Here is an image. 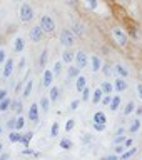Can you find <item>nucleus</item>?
<instances>
[{"mask_svg": "<svg viewBox=\"0 0 142 160\" xmlns=\"http://www.w3.org/2000/svg\"><path fill=\"white\" fill-rule=\"evenodd\" d=\"M59 42L64 48H70L75 43V33L70 28H64L59 35Z\"/></svg>", "mask_w": 142, "mask_h": 160, "instance_id": "f257e3e1", "label": "nucleus"}, {"mask_svg": "<svg viewBox=\"0 0 142 160\" xmlns=\"http://www.w3.org/2000/svg\"><path fill=\"white\" fill-rule=\"evenodd\" d=\"M18 17H20V22H24V23H29V22H32V18L35 17V12H34L32 5H30V3H27V2H24L22 5H20Z\"/></svg>", "mask_w": 142, "mask_h": 160, "instance_id": "f03ea898", "label": "nucleus"}, {"mask_svg": "<svg viewBox=\"0 0 142 160\" xmlns=\"http://www.w3.org/2000/svg\"><path fill=\"white\" fill-rule=\"evenodd\" d=\"M112 40L119 45V47H125V45H127V42H129V35L125 33L124 28L114 27V28H112Z\"/></svg>", "mask_w": 142, "mask_h": 160, "instance_id": "7ed1b4c3", "label": "nucleus"}, {"mask_svg": "<svg viewBox=\"0 0 142 160\" xmlns=\"http://www.w3.org/2000/svg\"><path fill=\"white\" fill-rule=\"evenodd\" d=\"M40 27H42V30L45 33H52L55 28H57V25H55V20L52 15H49V13H44L42 17H40Z\"/></svg>", "mask_w": 142, "mask_h": 160, "instance_id": "20e7f679", "label": "nucleus"}, {"mask_svg": "<svg viewBox=\"0 0 142 160\" xmlns=\"http://www.w3.org/2000/svg\"><path fill=\"white\" fill-rule=\"evenodd\" d=\"M74 63L77 65V67L82 70L85 67H89V55L84 52V50H79V52H75V57H74Z\"/></svg>", "mask_w": 142, "mask_h": 160, "instance_id": "39448f33", "label": "nucleus"}, {"mask_svg": "<svg viewBox=\"0 0 142 160\" xmlns=\"http://www.w3.org/2000/svg\"><path fill=\"white\" fill-rule=\"evenodd\" d=\"M89 68L92 73H99L100 68H102V60H100V57L97 53H92L89 57Z\"/></svg>", "mask_w": 142, "mask_h": 160, "instance_id": "423d86ee", "label": "nucleus"}, {"mask_svg": "<svg viewBox=\"0 0 142 160\" xmlns=\"http://www.w3.org/2000/svg\"><path fill=\"white\" fill-rule=\"evenodd\" d=\"M54 78H55V75H54V72H52V68H47L45 67L44 68V72H42V87H45V88H49L50 85L54 83Z\"/></svg>", "mask_w": 142, "mask_h": 160, "instance_id": "0eeeda50", "label": "nucleus"}, {"mask_svg": "<svg viewBox=\"0 0 142 160\" xmlns=\"http://www.w3.org/2000/svg\"><path fill=\"white\" fill-rule=\"evenodd\" d=\"M112 83H114V92H117V93H122L129 88L127 78H124V77H115Z\"/></svg>", "mask_w": 142, "mask_h": 160, "instance_id": "6e6552de", "label": "nucleus"}, {"mask_svg": "<svg viewBox=\"0 0 142 160\" xmlns=\"http://www.w3.org/2000/svg\"><path fill=\"white\" fill-rule=\"evenodd\" d=\"M45 32L42 30V27H40V23H37V25H34L32 28H30V33H29V37H30V40H32V42H40V40H42V35H44Z\"/></svg>", "mask_w": 142, "mask_h": 160, "instance_id": "1a4fd4ad", "label": "nucleus"}, {"mask_svg": "<svg viewBox=\"0 0 142 160\" xmlns=\"http://www.w3.org/2000/svg\"><path fill=\"white\" fill-rule=\"evenodd\" d=\"M39 117H40L39 103H32L29 107V112H27V120H30V122H39Z\"/></svg>", "mask_w": 142, "mask_h": 160, "instance_id": "9d476101", "label": "nucleus"}, {"mask_svg": "<svg viewBox=\"0 0 142 160\" xmlns=\"http://www.w3.org/2000/svg\"><path fill=\"white\" fill-rule=\"evenodd\" d=\"M13 68H15V63H13V58H7L3 62V70H2V77L3 78H8L10 75L13 73Z\"/></svg>", "mask_w": 142, "mask_h": 160, "instance_id": "9b49d317", "label": "nucleus"}, {"mask_svg": "<svg viewBox=\"0 0 142 160\" xmlns=\"http://www.w3.org/2000/svg\"><path fill=\"white\" fill-rule=\"evenodd\" d=\"M74 87H75V92H82V90L87 87V77H85V75H77V77H75V80H74Z\"/></svg>", "mask_w": 142, "mask_h": 160, "instance_id": "f8f14e48", "label": "nucleus"}, {"mask_svg": "<svg viewBox=\"0 0 142 160\" xmlns=\"http://www.w3.org/2000/svg\"><path fill=\"white\" fill-rule=\"evenodd\" d=\"M12 48H13V53H22L24 48H25V38L22 35L13 38V43H12Z\"/></svg>", "mask_w": 142, "mask_h": 160, "instance_id": "ddd939ff", "label": "nucleus"}, {"mask_svg": "<svg viewBox=\"0 0 142 160\" xmlns=\"http://www.w3.org/2000/svg\"><path fill=\"white\" fill-rule=\"evenodd\" d=\"M74 57H75V52H72L70 48H64L62 53H60V60L64 62V65L74 63Z\"/></svg>", "mask_w": 142, "mask_h": 160, "instance_id": "4468645a", "label": "nucleus"}, {"mask_svg": "<svg viewBox=\"0 0 142 160\" xmlns=\"http://www.w3.org/2000/svg\"><path fill=\"white\" fill-rule=\"evenodd\" d=\"M114 72H115V75H117V77H124V78H129V75H130L129 68L125 67L124 63H115V65H114Z\"/></svg>", "mask_w": 142, "mask_h": 160, "instance_id": "2eb2a0df", "label": "nucleus"}, {"mask_svg": "<svg viewBox=\"0 0 142 160\" xmlns=\"http://www.w3.org/2000/svg\"><path fill=\"white\" fill-rule=\"evenodd\" d=\"M47 97L50 98V102H52V103H55V102H57V100H59V97H60V88L57 87V85H50V87H49V93H47Z\"/></svg>", "mask_w": 142, "mask_h": 160, "instance_id": "dca6fc26", "label": "nucleus"}, {"mask_svg": "<svg viewBox=\"0 0 142 160\" xmlns=\"http://www.w3.org/2000/svg\"><path fill=\"white\" fill-rule=\"evenodd\" d=\"M80 73V68L77 67V65H67V82H74L75 77Z\"/></svg>", "mask_w": 142, "mask_h": 160, "instance_id": "f3484780", "label": "nucleus"}, {"mask_svg": "<svg viewBox=\"0 0 142 160\" xmlns=\"http://www.w3.org/2000/svg\"><path fill=\"white\" fill-rule=\"evenodd\" d=\"M120 105H122V97H120L119 93L112 95V100H110V103H109L110 112H117V110L120 108Z\"/></svg>", "mask_w": 142, "mask_h": 160, "instance_id": "a211bd4d", "label": "nucleus"}, {"mask_svg": "<svg viewBox=\"0 0 142 160\" xmlns=\"http://www.w3.org/2000/svg\"><path fill=\"white\" fill-rule=\"evenodd\" d=\"M102 97H104L102 88L97 87V88H94V90H92V95H90V102H92L94 105H99V103H100V100H102Z\"/></svg>", "mask_w": 142, "mask_h": 160, "instance_id": "6ab92c4d", "label": "nucleus"}, {"mask_svg": "<svg viewBox=\"0 0 142 160\" xmlns=\"http://www.w3.org/2000/svg\"><path fill=\"white\" fill-rule=\"evenodd\" d=\"M127 138V135H125V128H119L117 132H115L114 138H112V143L114 145H119V143H124V140Z\"/></svg>", "mask_w": 142, "mask_h": 160, "instance_id": "aec40b11", "label": "nucleus"}, {"mask_svg": "<svg viewBox=\"0 0 142 160\" xmlns=\"http://www.w3.org/2000/svg\"><path fill=\"white\" fill-rule=\"evenodd\" d=\"M137 155V147H129V148H125L122 153L119 155V160H125V158H132Z\"/></svg>", "mask_w": 142, "mask_h": 160, "instance_id": "412c9836", "label": "nucleus"}, {"mask_svg": "<svg viewBox=\"0 0 142 160\" xmlns=\"http://www.w3.org/2000/svg\"><path fill=\"white\" fill-rule=\"evenodd\" d=\"M59 148H60V150H72V148H74V140H72V138H69V137L60 138Z\"/></svg>", "mask_w": 142, "mask_h": 160, "instance_id": "4be33fe9", "label": "nucleus"}, {"mask_svg": "<svg viewBox=\"0 0 142 160\" xmlns=\"http://www.w3.org/2000/svg\"><path fill=\"white\" fill-rule=\"evenodd\" d=\"M140 127H142V120H140L139 117H135L132 122H130L129 128H127V132H129V133H137L139 130H140Z\"/></svg>", "mask_w": 142, "mask_h": 160, "instance_id": "5701e85b", "label": "nucleus"}, {"mask_svg": "<svg viewBox=\"0 0 142 160\" xmlns=\"http://www.w3.org/2000/svg\"><path fill=\"white\" fill-rule=\"evenodd\" d=\"M32 90H34V80L32 78H27V83L24 85V88H22V97L24 98H27L32 95Z\"/></svg>", "mask_w": 142, "mask_h": 160, "instance_id": "b1692460", "label": "nucleus"}, {"mask_svg": "<svg viewBox=\"0 0 142 160\" xmlns=\"http://www.w3.org/2000/svg\"><path fill=\"white\" fill-rule=\"evenodd\" d=\"M92 122H95V123H107V115H105L102 110H97V112H94V115H92Z\"/></svg>", "mask_w": 142, "mask_h": 160, "instance_id": "393cba45", "label": "nucleus"}, {"mask_svg": "<svg viewBox=\"0 0 142 160\" xmlns=\"http://www.w3.org/2000/svg\"><path fill=\"white\" fill-rule=\"evenodd\" d=\"M135 108H137L135 102H134V100H129V102L125 103V107H124V110H122V113L125 115V117H129V115H132V113L135 112Z\"/></svg>", "mask_w": 142, "mask_h": 160, "instance_id": "a878e982", "label": "nucleus"}, {"mask_svg": "<svg viewBox=\"0 0 142 160\" xmlns=\"http://www.w3.org/2000/svg\"><path fill=\"white\" fill-rule=\"evenodd\" d=\"M99 87L102 88L104 93H114V83L110 82V80H102Z\"/></svg>", "mask_w": 142, "mask_h": 160, "instance_id": "bb28decb", "label": "nucleus"}, {"mask_svg": "<svg viewBox=\"0 0 142 160\" xmlns=\"http://www.w3.org/2000/svg\"><path fill=\"white\" fill-rule=\"evenodd\" d=\"M50 98L47 97V95H44V97H40V110H42V113H47L50 110Z\"/></svg>", "mask_w": 142, "mask_h": 160, "instance_id": "cd10ccee", "label": "nucleus"}, {"mask_svg": "<svg viewBox=\"0 0 142 160\" xmlns=\"http://www.w3.org/2000/svg\"><path fill=\"white\" fill-rule=\"evenodd\" d=\"M84 7L90 10V12H95V10L99 8V0H82Z\"/></svg>", "mask_w": 142, "mask_h": 160, "instance_id": "c85d7f7f", "label": "nucleus"}, {"mask_svg": "<svg viewBox=\"0 0 142 160\" xmlns=\"http://www.w3.org/2000/svg\"><path fill=\"white\" fill-rule=\"evenodd\" d=\"M20 137H22V133H20V130H10L8 133V142L12 143H20Z\"/></svg>", "mask_w": 142, "mask_h": 160, "instance_id": "c756f323", "label": "nucleus"}, {"mask_svg": "<svg viewBox=\"0 0 142 160\" xmlns=\"http://www.w3.org/2000/svg\"><path fill=\"white\" fill-rule=\"evenodd\" d=\"M59 133H60V123L57 122V120H54L52 125H50V132H49V135H50L52 138H55V137H59Z\"/></svg>", "mask_w": 142, "mask_h": 160, "instance_id": "7c9ffc66", "label": "nucleus"}, {"mask_svg": "<svg viewBox=\"0 0 142 160\" xmlns=\"http://www.w3.org/2000/svg\"><path fill=\"white\" fill-rule=\"evenodd\" d=\"M34 138V132H25L22 133V137H20V143L24 145V147H30V140Z\"/></svg>", "mask_w": 142, "mask_h": 160, "instance_id": "2f4dec72", "label": "nucleus"}, {"mask_svg": "<svg viewBox=\"0 0 142 160\" xmlns=\"http://www.w3.org/2000/svg\"><path fill=\"white\" fill-rule=\"evenodd\" d=\"M62 70H64V62H62V60H57V62H54L52 72H54L55 77H60V75H62Z\"/></svg>", "mask_w": 142, "mask_h": 160, "instance_id": "473e14b6", "label": "nucleus"}, {"mask_svg": "<svg viewBox=\"0 0 142 160\" xmlns=\"http://www.w3.org/2000/svg\"><path fill=\"white\" fill-rule=\"evenodd\" d=\"M47 58H49V50L44 48L42 53H40V57H39V67L45 68V65H47Z\"/></svg>", "mask_w": 142, "mask_h": 160, "instance_id": "72a5a7b5", "label": "nucleus"}, {"mask_svg": "<svg viewBox=\"0 0 142 160\" xmlns=\"http://www.w3.org/2000/svg\"><path fill=\"white\" fill-rule=\"evenodd\" d=\"M70 30H72V32L75 33V37H77V35H82V33H84V25L80 23V22H74V23H72V28H70Z\"/></svg>", "mask_w": 142, "mask_h": 160, "instance_id": "f704fd0d", "label": "nucleus"}, {"mask_svg": "<svg viewBox=\"0 0 142 160\" xmlns=\"http://www.w3.org/2000/svg\"><path fill=\"white\" fill-rule=\"evenodd\" d=\"M10 103H12V100H10L8 97H5L3 100H0V113L7 112V110L10 108Z\"/></svg>", "mask_w": 142, "mask_h": 160, "instance_id": "c9c22d12", "label": "nucleus"}, {"mask_svg": "<svg viewBox=\"0 0 142 160\" xmlns=\"http://www.w3.org/2000/svg\"><path fill=\"white\" fill-rule=\"evenodd\" d=\"M22 107H24V105H22V102H20V100H13V102L10 103V108H12L15 113H22V110H24Z\"/></svg>", "mask_w": 142, "mask_h": 160, "instance_id": "e433bc0d", "label": "nucleus"}, {"mask_svg": "<svg viewBox=\"0 0 142 160\" xmlns=\"http://www.w3.org/2000/svg\"><path fill=\"white\" fill-rule=\"evenodd\" d=\"M64 128H65V132H72V130L75 128V118H67L65 120V125H64Z\"/></svg>", "mask_w": 142, "mask_h": 160, "instance_id": "4c0bfd02", "label": "nucleus"}, {"mask_svg": "<svg viewBox=\"0 0 142 160\" xmlns=\"http://www.w3.org/2000/svg\"><path fill=\"white\" fill-rule=\"evenodd\" d=\"M80 103H82V98H74L72 102L69 103V110H70V112H75V110H79Z\"/></svg>", "mask_w": 142, "mask_h": 160, "instance_id": "58836bf2", "label": "nucleus"}, {"mask_svg": "<svg viewBox=\"0 0 142 160\" xmlns=\"http://www.w3.org/2000/svg\"><path fill=\"white\" fill-rule=\"evenodd\" d=\"M25 117H22V115H18L17 118H15V130H22L25 127Z\"/></svg>", "mask_w": 142, "mask_h": 160, "instance_id": "ea45409f", "label": "nucleus"}, {"mask_svg": "<svg viewBox=\"0 0 142 160\" xmlns=\"http://www.w3.org/2000/svg\"><path fill=\"white\" fill-rule=\"evenodd\" d=\"M80 93H82V97H80V98H82V102H89V100H90V95H92V90H90L89 87H85Z\"/></svg>", "mask_w": 142, "mask_h": 160, "instance_id": "a19ab883", "label": "nucleus"}, {"mask_svg": "<svg viewBox=\"0 0 142 160\" xmlns=\"http://www.w3.org/2000/svg\"><path fill=\"white\" fill-rule=\"evenodd\" d=\"M92 127H94L95 132H104V130L107 128V123H95V122H92Z\"/></svg>", "mask_w": 142, "mask_h": 160, "instance_id": "79ce46f5", "label": "nucleus"}, {"mask_svg": "<svg viewBox=\"0 0 142 160\" xmlns=\"http://www.w3.org/2000/svg\"><path fill=\"white\" fill-rule=\"evenodd\" d=\"M100 72H102V73L105 75V77H109V75H110V73L114 72V68H110L109 65H105V63H102V68H100Z\"/></svg>", "mask_w": 142, "mask_h": 160, "instance_id": "37998d69", "label": "nucleus"}, {"mask_svg": "<svg viewBox=\"0 0 142 160\" xmlns=\"http://www.w3.org/2000/svg\"><path fill=\"white\" fill-rule=\"evenodd\" d=\"M110 100H112V93H104V97H102V100H100V103H102V105H107V107H109Z\"/></svg>", "mask_w": 142, "mask_h": 160, "instance_id": "c03bdc74", "label": "nucleus"}, {"mask_svg": "<svg viewBox=\"0 0 142 160\" xmlns=\"http://www.w3.org/2000/svg\"><path fill=\"white\" fill-rule=\"evenodd\" d=\"M15 118H17V117H10V118L7 120V128H8V130H13V128H15Z\"/></svg>", "mask_w": 142, "mask_h": 160, "instance_id": "a18cd8bd", "label": "nucleus"}, {"mask_svg": "<svg viewBox=\"0 0 142 160\" xmlns=\"http://www.w3.org/2000/svg\"><path fill=\"white\" fill-rule=\"evenodd\" d=\"M135 92H137V97L140 98V102H142V82H139L137 85H135Z\"/></svg>", "mask_w": 142, "mask_h": 160, "instance_id": "49530a36", "label": "nucleus"}, {"mask_svg": "<svg viewBox=\"0 0 142 160\" xmlns=\"http://www.w3.org/2000/svg\"><path fill=\"white\" fill-rule=\"evenodd\" d=\"M122 145H124V147H125V148H129V147H132V145H134V138H129V137H127V138H125V140H124V143H122Z\"/></svg>", "mask_w": 142, "mask_h": 160, "instance_id": "de8ad7c7", "label": "nucleus"}, {"mask_svg": "<svg viewBox=\"0 0 142 160\" xmlns=\"http://www.w3.org/2000/svg\"><path fill=\"white\" fill-rule=\"evenodd\" d=\"M5 60H7V53H5L3 48H0V65H3Z\"/></svg>", "mask_w": 142, "mask_h": 160, "instance_id": "09e8293b", "label": "nucleus"}, {"mask_svg": "<svg viewBox=\"0 0 142 160\" xmlns=\"http://www.w3.org/2000/svg\"><path fill=\"white\" fill-rule=\"evenodd\" d=\"M8 95V92H7V88H0V100H3L5 97Z\"/></svg>", "mask_w": 142, "mask_h": 160, "instance_id": "8fccbe9b", "label": "nucleus"}, {"mask_svg": "<svg viewBox=\"0 0 142 160\" xmlns=\"http://www.w3.org/2000/svg\"><path fill=\"white\" fill-rule=\"evenodd\" d=\"M22 155H39V153H34L32 150L27 147V148H24V150H22Z\"/></svg>", "mask_w": 142, "mask_h": 160, "instance_id": "3c124183", "label": "nucleus"}, {"mask_svg": "<svg viewBox=\"0 0 142 160\" xmlns=\"http://www.w3.org/2000/svg\"><path fill=\"white\" fill-rule=\"evenodd\" d=\"M24 67H25V58H20V60H18V63H17V68H18V70H22Z\"/></svg>", "mask_w": 142, "mask_h": 160, "instance_id": "603ef678", "label": "nucleus"}, {"mask_svg": "<svg viewBox=\"0 0 142 160\" xmlns=\"http://www.w3.org/2000/svg\"><path fill=\"white\" fill-rule=\"evenodd\" d=\"M105 158H107V160H117V158H119V155H117V153H110V155H107Z\"/></svg>", "mask_w": 142, "mask_h": 160, "instance_id": "864d4df0", "label": "nucleus"}, {"mask_svg": "<svg viewBox=\"0 0 142 160\" xmlns=\"http://www.w3.org/2000/svg\"><path fill=\"white\" fill-rule=\"evenodd\" d=\"M8 158V153H0V160H7Z\"/></svg>", "mask_w": 142, "mask_h": 160, "instance_id": "5fc2aeb1", "label": "nucleus"}, {"mask_svg": "<svg viewBox=\"0 0 142 160\" xmlns=\"http://www.w3.org/2000/svg\"><path fill=\"white\" fill-rule=\"evenodd\" d=\"M67 2H69V3H72V5H75V3H79L80 0H67Z\"/></svg>", "mask_w": 142, "mask_h": 160, "instance_id": "6e6d98bb", "label": "nucleus"}, {"mask_svg": "<svg viewBox=\"0 0 142 160\" xmlns=\"http://www.w3.org/2000/svg\"><path fill=\"white\" fill-rule=\"evenodd\" d=\"M15 3H24V0H13Z\"/></svg>", "mask_w": 142, "mask_h": 160, "instance_id": "4d7b16f0", "label": "nucleus"}, {"mask_svg": "<svg viewBox=\"0 0 142 160\" xmlns=\"http://www.w3.org/2000/svg\"><path fill=\"white\" fill-rule=\"evenodd\" d=\"M2 132H3V127H2V125H0V135H2Z\"/></svg>", "mask_w": 142, "mask_h": 160, "instance_id": "13d9d810", "label": "nucleus"}, {"mask_svg": "<svg viewBox=\"0 0 142 160\" xmlns=\"http://www.w3.org/2000/svg\"><path fill=\"white\" fill-rule=\"evenodd\" d=\"M2 150H3V145H2V143H0V153H2Z\"/></svg>", "mask_w": 142, "mask_h": 160, "instance_id": "bf43d9fd", "label": "nucleus"}, {"mask_svg": "<svg viewBox=\"0 0 142 160\" xmlns=\"http://www.w3.org/2000/svg\"><path fill=\"white\" fill-rule=\"evenodd\" d=\"M139 78L142 80V70H140V73H139Z\"/></svg>", "mask_w": 142, "mask_h": 160, "instance_id": "052dcab7", "label": "nucleus"}]
</instances>
